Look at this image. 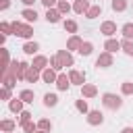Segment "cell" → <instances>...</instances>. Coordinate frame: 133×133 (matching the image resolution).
<instances>
[{
	"instance_id": "6da1fadb",
	"label": "cell",
	"mask_w": 133,
	"mask_h": 133,
	"mask_svg": "<svg viewBox=\"0 0 133 133\" xmlns=\"http://www.w3.org/2000/svg\"><path fill=\"white\" fill-rule=\"evenodd\" d=\"M102 102H104V106L110 108V110H116V108L123 106V100H121L118 96H114V94H104V96H102Z\"/></svg>"
},
{
	"instance_id": "7a4b0ae2",
	"label": "cell",
	"mask_w": 133,
	"mask_h": 133,
	"mask_svg": "<svg viewBox=\"0 0 133 133\" xmlns=\"http://www.w3.org/2000/svg\"><path fill=\"white\" fill-rule=\"evenodd\" d=\"M12 31H15V35H19V37H29V35L33 33L29 25H23V23H19V21L12 23Z\"/></svg>"
},
{
	"instance_id": "3957f363",
	"label": "cell",
	"mask_w": 133,
	"mask_h": 133,
	"mask_svg": "<svg viewBox=\"0 0 133 133\" xmlns=\"http://www.w3.org/2000/svg\"><path fill=\"white\" fill-rule=\"evenodd\" d=\"M110 64H112V54H110V52L100 54L98 60H96V66H100V69H106V66H110Z\"/></svg>"
},
{
	"instance_id": "277c9868",
	"label": "cell",
	"mask_w": 133,
	"mask_h": 133,
	"mask_svg": "<svg viewBox=\"0 0 133 133\" xmlns=\"http://www.w3.org/2000/svg\"><path fill=\"white\" fill-rule=\"evenodd\" d=\"M58 60H60V64L62 66H73V56L66 52V50H58Z\"/></svg>"
},
{
	"instance_id": "5b68a950",
	"label": "cell",
	"mask_w": 133,
	"mask_h": 133,
	"mask_svg": "<svg viewBox=\"0 0 133 133\" xmlns=\"http://www.w3.org/2000/svg\"><path fill=\"white\" fill-rule=\"evenodd\" d=\"M12 69H15V73H17V79H23V77H27V71H29V64H25V62H12Z\"/></svg>"
},
{
	"instance_id": "8992f818",
	"label": "cell",
	"mask_w": 133,
	"mask_h": 133,
	"mask_svg": "<svg viewBox=\"0 0 133 133\" xmlns=\"http://www.w3.org/2000/svg\"><path fill=\"white\" fill-rule=\"evenodd\" d=\"M100 33H104V35H112V33H116V23H112V21H104L102 27H100Z\"/></svg>"
},
{
	"instance_id": "52a82bcc",
	"label": "cell",
	"mask_w": 133,
	"mask_h": 133,
	"mask_svg": "<svg viewBox=\"0 0 133 133\" xmlns=\"http://www.w3.org/2000/svg\"><path fill=\"white\" fill-rule=\"evenodd\" d=\"M102 121H104V116H102L100 110H89V114H87V123L89 125H100Z\"/></svg>"
},
{
	"instance_id": "ba28073f",
	"label": "cell",
	"mask_w": 133,
	"mask_h": 133,
	"mask_svg": "<svg viewBox=\"0 0 133 133\" xmlns=\"http://www.w3.org/2000/svg\"><path fill=\"white\" fill-rule=\"evenodd\" d=\"M104 48H106V52H116V50H121V42H116V39H106V44H104Z\"/></svg>"
},
{
	"instance_id": "9c48e42d",
	"label": "cell",
	"mask_w": 133,
	"mask_h": 133,
	"mask_svg": "<svg viewBox=\"0 0 133 133\" xmlns=\"http://www.w3.org/2000/svg\"><path fill=\"white\" fill-rule=\"evenodd\" d=\"M73 10H75V12H79V15H81V12H87V10H89L87 0H77V2H75V6H73Z\"/></svg>"
},
{
	"instance_id": "30bf717a",
	"label": "cell",
	"mask_w": 133,
	"mask_h": 133,
	"mask_svg": "<svg viewBox=\"0 0 133 133\" xmlns=\"http://www.w3.org/2000/svg\"><path fill=\"white\" fill-rule=\"evenodd\" d=\"M81 44H83V42H81V37H79V35H73V37L69 39L66 48H69V50H79V48H81Z\"/></svg>"
},
{
	"instance_id": "8fae6325",
	"label": "cell",
	"mask_w": 133,
	"mask_h": 133,
	"mask_svg": "<svg viewBox=\"0 0 133 133\" xmlns=\"http://www.w3.org/2000/svg\"><path fill=\"white\" fill-rule=\"evenodd\" d=\"M69 79H71V83L83 85V79H85V77H83V75H81L79 71H71V73H69Z\"/></svg>"
},
{
	"instance_id": "7c38bea8",
	"label": "cell",
	"mask_w": 133,
	"mask_h": 133,
	"mask_svg": "<svg viewBox=\"0 0 133 133\" xmlns=\"http://www.w3.org/2000/svg\"><path fill=\"white\" fill-rule=\"evenodd\" d=\"M46 19H48L50 23H58V21H60V10H52V8H48Z\"/></svg>"
},
{
	"instance_id": "4fadbf2b",
	"label": "cell",
	"mask_w": 133,
	"mask_h": 133,
	"mask_svg": "<svg viewBox=\"0 0 133 133\" xmlns=\"http://www.w3.org/2000/svg\"><path fill=\"white\" fill-rule=\"evenodd\" d=\"M46 64H48V58H46V56H35V60H33V69L42 71V69H46Z\"/></svg>"
},
{
	"instance_id": "5bb4252c",
	"label": "cell",
	"mask_w": 133,
	"mask_h": 133,
	"mask_svg": "<svg viewBox=\"0 0 133 133\" xmlns=\"http://www.w3.org/2000/svg\"><path fill=\"white\" fill-rule=\"evenodd\" d=\"M58 77H56V73H54V69H46L44 71V81L46 83H54Z\"/></svg>"
},
{
	"instance_id": "9a60e30c",
	"label": "cell",
	"mask_w": 133,
	"mask_h": 133,
	"mask_svg": "<svg viewBox=\"0 0 133 133\" xmlns=\"http://www.w3.org/2000/svg\"><path fill=\"white\" fill-rule=\"evenodd\" d=\"M56 85H58V89H66V87L71 85V79H66V75H58Z\"/></svg>"
},
{
	"instance_id": "2e32d148",
	"label": "cell",
	"mask_w": 133,
	"mask_h": 133,
	"mask_svg": "<svg viewBox=\"0 0 133 133\" xmlns=\"http://www.w3.org/2000/svg\"><path fill=\"white\" fill-rule=\"evenodd\" d=\"M91 50H94V44H91V42H83V44H81V48H79V52H81L83 56H89V54H91Z\"/></svg>"
},
{
	"instance_id": "e0dca14e",
	"label": "cell",
	"mask_w": 133,
	"mask_h": 133,
	"mask_svg": "<svg viewBox=\"0 0 133 133\" xmlns=\"http://www.w3.org/2000/svg\"><path fill=\"white\" fill-rule=\"evenodd\" d=\"M21 17H25V21H35V19H37V12L31 10V8H25V10L21 12Z\"/></svg>"
},
{
	"instance_id": "ac0fdd59",
	"label": "cell",
	"mask_w": 133,
	"mask_h": 133,
	"mask_svg": "<svg viewBox=\"0 0 133 133\" xmlns=\"http://www.w3.org/2000/svg\"><path fill=\"white\" fill-rule=\"evenodd\" d=\"M19 100H23V102H33V91H31V89H23V91L19 94Z\"/></svg>"
},
{
	"instance_id": "d6986e66",
	"label": "cell",
	"mask_w": 133,
	"mask_h": 133,
	"mask_svg": "<svg viewBox=\"0 0 133 133\" xmlns=\"http://www.w3.org/2000/svg\"><path fill=\"white\" fill-rule=\"evenodd\" d=\"M37 77H39V75H37V69H33V66H31V69L27 71V77H25V79H27L29 83H35V81H37Z\"/></svg>"
},
{
	"instance_id": "ffe728a7",
	"label": "cell",
	"mask_w": 133,
	"mask_h": 133,
	"mask_svg": "<svg viewBox=\"0 0 133 133\" xmlns=\"http://www.w3.org/2000/svg\"><path fill=\"white\" fill-rule=\"evenodd\" d=\"M96 94H98V89H96L94 85H83V96H85V98H94Z\"/></svg>"
},
{
	"instance_id": "44dd1931",
	"label": "cell",
	"mask_w": 133,
	"mask_h": 133,
	"mask_svg": "<svg viewBox=\"0 0 133 133\" xmlns=\"http://www.w3.org/2000/svg\"><path fill=\"white\" fill-rule=\"evenodd\" d=\"M56 102H58V98H56L54 94H46V96H44V104H46V106H56Z\"/></svg>"
},
{
	"instance_id": "7402d4cb",
	"label": "cell",
	"mask_w": 133,
	"mask_h": 133,
	"mask_svg": "<svg viewBox=\"0 0 133 133\" xmlns=\"http://www.w3.org/2000/svg\"><path fill=\"white\" fill-rule=\"evenodd\" d=\"M127 8V0H112V10H125Z\"/></svg>"
},
{
	"instance_id": "603a6c76",
	"label": "cell",
	"mask_w": 133,
	"mask_h": 133,
	"mask_svg": "<svg viewBox=\"0 0 133 133\" xmlns=\"http://www.w3.org/2000/svg\"><path fill=\"white\" fill-rule=\"evenodd\" d=\"M123 35H125L127 39H131V37H133V23H127V25H123Z\"/></svg>"
},
{
	"instance_id": "cb8c5ba5",
	"label": "cell",
	"mask_w": 133,
	"mask_h": 133,
	"mask_svg": "<svg viewBox=\"0 0 133 133\" xmlns=\"http://www.w3.org/2000/svg\"><path fill=\"white\" fill-rule=\"evenodd\" d=\"M100 12H102V8H100V6H91V8H89L85 15H87V19H96Z\"/></svg>"
},
{
	"instance_id": "d4e9b609",
	"label": "cell",
	"mask_w": 133,
	"mask_h": 133,
	"mask_svg": "<svg viewBox=\"0 0 133 133\" xmlns=\"http://www.w3.org/2000/svg\"><path fill=\"white\" fill-rule=\"evenodd\" d=\"M23 52H27V54H33V52H37V44H35V42H29V44H25V46H23Z\"/></svg>"
},
{
	"instance_id": "484cf974",
	"label": "cell",
	"mask_w": 133,
	"mask_h": 133,
	"mask_svg": "<svg viewBox=\"0 0 133 133\" xmlns=\"http://www.w3.org/2000/svg\"><path fill=\"white\" fill-rule=\"evenodd\" d=\"M121 48H123V50H125V52H127L129 56H133V44H131L129 39H125V42L121 44Z\"/></svg>"
},
{
	"instance_id": "4316f807",
	"label": "cell",
	"mask_w": 133,
	"mask_h": 133,
	"mask_svg": "<svg viewBox=\"0 0 133 133\" xmlns=\"http://www.w3.org/2000/svg\"><path fill=\"white\" fill-rule=\"evenodd\" d=\"M21 102H23V100H12V102H10V110H12V112H21V108H23Z\"/></svg>"
},
{
	"instance_id": "83f0119b",
	"label": "cell",
	"mask_w": 133,
	"mask_h": 133,
	"mask_svg": "<svg viewBox=\"0 0 133 133\" xmlns=\"http://www.w3.org/2000/svg\"><path fill=\"white\" fill-rule=\"evenodd\" d=\"M0 127H2V131H12V129H15V123H12V121H2Z\"/></svg>"
},
{
	"instance_id": "f1b7e54d",
	"label": "cell",
	"mask_w": 133,
	"mask_h": 133,
	"mask_svg": "<svg viewBox=\"0 0 133 133\" xmlns=\"http://www.w3.org/2000/svg\"><path fill=\"white\" fill-rule=\"evenodd\" d=\"M58 10H60V12H69V10H71L69 2H66V0H60V2H58Z\"/></svg>"
},
{
	"instance_id": "f546056e",
	"label": "cell",
	"mask_w": 133,
	"mask_h": 133,
	"mask_svg": "<svg viewBox=\"0 0 133 133\" xmlns=\"http://www.w3.org/2000/svg\"><path fill=\"white\" fill-rule=\"evenodd\" d=\"M64 29L71 31V33H75V31H77V23H75V21H66V23H64Z\"/></svg>"
},
{
	"instance_id": "4dcf8cb0",
	"label": "cell",
	"mask_w": 133,
	"mask_h": 133,
	"mask_svg": "<svg viewBox=\"0 0 133 133\" xmlns=\"http://www.w3.org/2000/svg\"><path fill=\"white\" fill-rule=\"evenodd\" d=\"M37 127H39V129H42V131H48V129H50V127H52V125H50V121H48V118H42V121H39V123H37Z\"/></svg>"
},
{
	"instance_id": "1f68e13d",
	"label": "cell",
	"mask_w": 133,
	"mask_h": 133,
	"mask_svg": "<svg viewBox=\"0 0 133 133\" xmlns=\"http://www.w3.org/2000/svg\"><path fill=\"white\" fill-rule=\"evenodd\" d=\"M123 94H127V96H129V94H133V83H131V81L123 83Z\"/></svg>"
},
{
	"instance_id": "d6a6232c",
	"label": "cell",
	"mask_w": 133,
	"mask_h": 133,
	"mask_svg": "<svg viewBox=\"0 0 133 133\" xmlns=\"http://www.w3.org/2000/svg\"><path fill=\"white\" fill-rule=\"evenodd\" d=\"M77 110H79V112H87V104H85V100H77Z\"/></svg>"
},
{
	"instance_id": "836d02e7",
	"label": "cell",
	"mask_w": 133,
	"mask_h": 133,
	"mask_svg": "<svg viewBox=\"0 0 133 133\" xmlns=\"http://www.w3.org/2000/svg\"><path fill=\"white\" fill-rule=\"evenodd\" d=\"M50 64H52V69H62V64H60V60H58V56H54V58H50Z\"/></svg>"
},
{
	"instance_id": "e575fe53",
	"label": "cell",
	"mask_w": 133,
	"mask_h": 133,
	"mask_svg": "<svg viewBox=\"0 0 133 133\" xmlns=\"http://www.w3.org/2000/svg\"><path fill=\"white\" fill-rule=\"evenodd\" d=\"M0 27H2V31H4V33H15V31H12V25H8V23H2Z\"/></svg>"
},
{
	"instance_id": "d590c367",
	"label": "cell",
	"mask_w": 133,
	"mask_h": 133,
	"mask_svg": "<svg viewBox=\"0 0 133 133\" xmlns=\"http://www.w3.org/2000/svg\"><path fill=\"white\" fill-rule=\"evenodd\" d=\"M29 116H31L29 112H21V121H19V123H21V125H25V123H29Z\"/></svg>"
},
{
	"instance_id": "8d00e7d4",
	"label": "cell",
	"mask_w": 133,
	"mask_h": 133,
	"mask_svg": "<svg viewBox=\"0 0 133 133\" xmlns=\"http://www.w3.org/2000/svg\"><path fill=\"white\" fill-rule=\"evenodd\" d=\"M23 129H25L27 133H33V131H35V125H33V123H25V125H23Z\"/></svg>"
},
{
	"instance_id": "74e56055",
	"label": "cell",
	"mask_w": 133,
	"mask_h": 133,
	"mask_svg": "<svg viewBox=\"0 0 133 133\" xmlns=\"http://www.w3.org/2000/svg\"><path fill=\"white\" fill-rule=\"evenodd\" d=\"M8 96H10V89L4 87V89H2V100H8Z\"/></svg>"
},
{
	"instance_id": "f35d334b",
	"label": "cell",
	"mask_w": 133,
	"mask_h": 133,
	"mask_svg": "<svg viewBox=\"0 0 133 133\" xmlns=\"http://www.w3.org/2000/svg\"><path fill=\"white\" fill-rule=\"evenodd\" d=\"M54 2H56V0H42V4H44V6H46V8H50V6H52V4H54Z\"/></svg>"
},
{
	"instance_id": "ab89813d",
	"label": "cell",
	"mask_w": 133,
	"mask_h": 133,
	"mask_svg": "<svg viewBox=\"0 0 133 133\" xmlns=\"http://www.w3.org/2000/svg\"><path fill=\"white\" fill-rule=\"evenodd\" d=\"M8 4H10L8 0H2V4H0V6H2V8H8Z\"/></svg>"
},
{
	"instance_id": "60d3db41",
	"label": "cell",
	"mask_w": 133,
	"mask_h": 133,
	"mask_svg": "<svg viewBox=\"0 0 133 133\" xmlns=\"http://www.w3.org/2000/svg\"><path fill=\"white\" fill-rule=\"evenodd\" d=\"M121 133H133V129H131V127H125V129H123Z\"/></svg>"
},
{
	"instance_id": "b9f144b4",
	"label": "cell",
	"mask_w": 133,
	"mask_h": 133,
	"mask_svg": "<svg viewBox=\"0 0 133 133\" xmlns=\"http://www.w3.org/2000/svg\"><path fill=\"white\" fill-rule=\"evenodd\" d=\"M21 2H25V4H33V0H21Z\"/></svg>"
},
{
	"instance_id": "7bdbcfd3",
	"label": "cell",
	"mask_w": 133,
	"mask_h": 133,
	"mask_svg": "<svg viewBox=\"0 0 133 133\" xmlns=\"http://www.w3.org/2000/svg\"><path fill=\"white\" fill-rule=\"evenodd\" d=\"M39 133H44V131H39Z\"/></svg>"
}]
</instances>
